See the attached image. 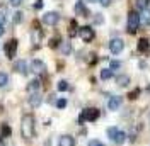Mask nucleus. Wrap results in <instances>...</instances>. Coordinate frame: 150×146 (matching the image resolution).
Wrapping results in <instances>:
<instances>
[{
  "label": "nucleus",
  "instance_id": "1",
  "mask_svg": "<svg viewBox=\"0 0 150 146\" xmlns=\"http://www.w3.org/2000/svg\"><path fill=\"white\" fill-rule=\"evenodd\" d=\"M21 133H22V138L26 139H31L34 138V116L33 114H24L22 116V121H21Z\"/></svg>",
  "mask_w": 150,
  "mask_h": 146
},
{
  "label": "nucleus",
  "instance_id": "2",
  "mask_svg": "<svg viewBox=\"0 0 150 146\" xmlns=\"http://www.w3.org/2000/svg\"><path fill=\"white\" fill-rule=\"evenodd\" d=\"M101 116V112L99 109H96V107H89V109H84L80 112V116L77 119V122L79 124H84V122H94V121H97Z\"/></svg>",
  "mask_w": 150,
  "mask_h": 146
},
{
  "label": "nucleus",
  "instance_id": "3",
  "mask_svg": "<svg viewBox=\"0 0 150 146\" xmlns=\"http://www.w3.org/2000/svg\"><path fill=\"white\" fill-rule=\"evenodd\" d=\"M138 26H140V15L137 10H131L128 14V20H126V27H128V32L130 34H135L138 31Z\"/></svg>",
  "mask_w": 150,
  "mask_h": 146
},
{
  "label": "nucleus",
  "instance_id": "4",
  "mask_svg": "<svg viewBox=\"0 0 150 146\" xmlns=\"http://www.w3.org/2000/svg\"><path fill=\"white\" fill-rule=\"evenodd\" d=\"M79 36L84 43H91L94 36H96V32H94V29L91 26H84V27H79Z\"/></svg>",
  "mask_w": 150,
  "mask_h": 146
},
{
  "label": "nucleus",
  "instance_id": "5",
  "mask_svg": "<svg viewBox=\"0 0 150 146\" xmlns=\"http://www.w3.org/2000/svg\"><path fill=\"white\" fill-rule=\"evenodd\" d=\"M17 39H9L7 43H5V56L9 58V60H14L16 55H17Z\"/></svg>",
  "mask_w": 150,
  "mask_h": 146
},
{
  "label": "nucleus",
  "instance_id": "6",
  "mask_svg": "<svg viewBox=\"0 0 150 146\" xmlns=\"http://www.w3.org/2000/svg\"><path fill=\"white\" fill-rule=\"evenodd\" d=\"M109 49H111L112 55H120L123 49H125V41L120 39V37H114L109 41Z\"/></svg>",
  "mask_w": 150,
  "mask_h": 146
},
{
  "label": "nucleus",
  "instance_id": "7",
  "mask_svg": "<svg viewBox=\"0 0 150 146\" xmlns=\"http://www.w3.org/2000/svg\"><path fill=\"white\" fill-rule=\"evenodd\" d=\"M58 20H60V14H58V12H46V14L43 15V22H45L46 26H56Z\"/></svg>",
  "mask_w": 150,
  "mask_h": 146
},
{
  "label": "nucleus",
  "instance_id": "8",
  "mask_svg": "<svg viewBox=\"0 0 150 146\" xmlns=\"http://www.w3.org/2000/svg\"><path fill=\"white\" fill-rule=\"evenodd\" d=\"M121 104H123L121 95H112V97H109V100H108V109L109 110H118L120 107H121Z\"/></svg>",
  "mask_w": 150,
  "mask_h": 146
},
{
  "label": "nucleus",
  "instance_id": "9",
  "mask_svg": "<svg viewBox=\"0 0 150 146\" xmlns=\"http://www.w3.org/2000/svg\"><path fill=\"white\" fill-rule=\"evenodd\" d=\"M28 102H29V105H31L33 109H38V107L43 104V97H41L39 92H36V93H31V95L28 97Z\"/></svg>",
  "mask_w": 150,
  "mask_h": 146
},
{
  "label": "nucleus",
  "instance_id": "10",
  "mask_svg": "<svg viewBox=\"0 0 150 146\" xmlns=\"http://www.w3.org/2000/svg\"><path fill=\"white\" fill-rule=\"evenodd\" d=\"M45 70H46V65L43 63L41 60H33L31 61V72L41 75V73H45Z\"/></svg>",
  "mask_w": 150,
  "mask_h": 146
},
{
  "label": "nucleus",
  "instance_id": "11",
  "mask_svg": "<svg viewBox=\"0 0 150 146\" xmlns=\"http://www.w3.org/2000/svg\"><path fill=\"white\" fill-rule=\"evenodd\" d=\"M14 70L21 75H28L29 68H28V63H26V60H17V61H14Z\"/></svg>",
  "mask_w": 150,
  "mask_h": 146
},
{
  "label": "nucleus",
  "instance_id": "12",
  "mask_svg": "<svg viewBox=\"0 0 150 146\" xmlns=\"http://www.w3.org/2000/svg\"><path fill=\"white\" fill-rule=\"evenodd\" d=\"M58 146H75V138L70 134H63L58 139Z\"/></svg>",
  "mask_w": 150,
  "mask_h": 146
},
{
  "label": "nucleus",
  "instance_id": "13",
  "mask_svg": "<svg viewBox=\"0 0 150 146\" xmlns=\"http://www.w3.org/2000/svg\"><path fill=\"white\" fill-rule=\"evenodd\" d=\"M39 88H41V82H39V78L31 80V82L28 83V87H26V90L29 92V95H31V93H36V92H39Z\"/></svg>",
  "mask_w": 150,
  "mask_h": 146
},
{
  "label": "nucleus",
  "instance_id": "14",
  "mask_svg": "<svg viewBox=\"0 0 150 146\" xmlns=\"http://www.w3.org/2000/svg\"><path fill=\"white\" fill-rule=\"evenodd\" d=\"M75 14L80 15V17H89V10L84 5V2H77L75 4Z\"/></svg>",
  "mask_w": 150,
  "mask_h": 146
},
{
  "label": "nucleus",
  "instance_id": "15",
  "mask_svg": "<svg viewBox=\"0 0 150 146\" xmlns=\"http://www.w3.org/2000/svg\"><path fill=\"white\" fill-rule=\"evenodd\" d=\"M137 48H138V51L145 53V51H149V49H150V41L147 39V37H140V39H138V44H137Z\"/></svg>",
  "mask_w": 150,
  "mask_h": 146
},
{
  "label": "nucleus",
  "instance_id": "16",
  "mask_svg": "<svg viewBox=\"0 0 150 146\" xmlns=\"http://www.w3.org/2000/svg\"><path fill=\"white\" fill-rule=\"evenodd\" d=\"M116 83H118V87H126L130 83V77L128 75H118L116 77Z\"/></svg>",
  "mask_w": 150,
  "mask_h": 146
},
{
  "label": "nucleus",
  "instance_id": "17",
  "mask_svg": "<svg viewBox=\"0 0 150 146\" xmlns=\"http://www.w3.org/2000/svg\"><path fill=\"white\" fill-rule=\"evenodd\" d=\"M126 133H125V131H118V133H116V136H114V139H112V141H114V143H116V145H123V143H125V141H126Z\"/></svg>",
  "mask_w": 150,
  "mask_h": 146
},
{
  "label": "nucleus",
  "instance_id": "18",
  "mask_svg": "<svg viewBox=\"0 0 150 146\" xmlns=\"http://www.w3.org/2000/svg\"><path fill=\"white\" fill-rule=\"evenodd\" d=\"M12 134V128H10L9 124H2V128H0V138H9Z\"/></svg>",
  "mask_w": 150,
  "mask_h": 146
},
{
  "label": "nucleus",
  "instance_id": "19",
  "mask_svg": "<svg viewBox=\"0 0 150 146\" xmlns=\"http://www.w3.org/2000/svg\"><path fill=\"white\" fill-rule=\"evenodd\" d=\"M112 78V70L111 68H103L101 70V80H111Z\"/></svg>",
  "mask_w": 150,
  "mask_h": 146
},
{
  "label": "nucleus",
  "instance_id": "20",
  "mask_svg": "<svg viewBox=\"0 0 150 146\" xmlns=\"http://www.w3.org/2000/svg\"><path fill=\"white\" fill-rule=\"evenodd\" d=\"M77 34H79V27H77V22H75V20H72V22H70V29H68V36H70V37H75Z\"/></svg>",
  "mask_w": 150,
  "mask_h": 146
},
{
  "label": "nucleus",
  "instance_id": "21",
  "mask_svg": "<svg viewBox=\"0 0 150 146\" xmlns=\"http://www.w3.org/2000/svg\"><path fill=\"white\" fill-rule=\"evenodd\" d=\"M56 88H58V92H67L68 88H70V85H68L67 80H60L58 85H56Z\"/></svg>",
  "mask_w": 150,
  "mask_h": 146
},
{
  "label": "nucleus",
  "instance_id": "22",
  "mask_svg": "<svg viewBox=\"0 0 150 146\" xmlns=\"http://www.w3.org/2000/svg\"><path fill=\"white\" fill-rule=\"evenodd\" d=\"M31 39H33V43H34V44H38V43H39V39H41V32H39L38 29H34V31L31 32Z\"/></svg>",
  "mask_w": 150,
  "mask_h": 146
},
{
  "label": "nucleus",
  "instance_id": "23",
  "mask_svg": "<svg viewBox=\"0 0 150 146\" xmlns=\"http://www.w3.org/2000/svg\"><path fill=\"white\" fill-rule=\"evenodd\" d=\"M62 53L65 56H68L72 53V44H70V43H63V44H62Z\"/></svg>",
  "mask_w": 150,
  "mask_h": 146
},
{
  "label": "nucleus",
  "instance_id": "24",
  "mask_svg": "<svg viewBox=\"0 0 150 146\" xmlns=\"http://www.w3.org/2000/svg\"><path fill=\"white\" fill-rule=\"evenodd\" d=\"M118 131H120V129H118V128H114V126H112V128H108V131H106V133H108V138H109V139L112 141Z\"/></svg>",
  "mask_w": 150,
  "mask_h": 146
},
{
  "label": "nucleus",
  "instance_id": "25",
  "mask_svg": "<svg viewBox=\"0 0 150 146\" xmlns=\"http://www.w3.org/2000/svg\"><path fill=\"white\" fill-rule=\"evenodd\" d=\"M138 95H140V88H133V90L128 93V99H130V100H135V99H138Z\"/></svg>",
  "mask_w": 150,
  "mask_h": 146
},
{
  "label": "nucleus",
  "instance_id": "26",
  "mask_svg": "<svg viewBox=\"0 0 150 146\" xmlns=\"http://www.w3.org/2000/svg\"><path fill=\"white\" fill-rule=\"evenodd\" d=\"M9 83V75L7 73H0V87H5Z\"/></svg>",
  "mask_w": 150,
  "mask_h": 146
},
{
  "label": "nucleus",
  "instance_id": "27",
  "mask_svg": "<svg viewBox=\"0 0 150 146\" xmlns=\"http://www.w3.org/2000/svg\"><path fill=\"white\" fill-rule=\"evenodd\" d=\"M149 2L150 0H137V5H138V9L145 10V9H149Z\"/></svg>",
  "mask_w": 150,
  "mask_h": 146
},
{
  "label": "nucleus",
  "instance_id": "28",
  "mask_svg": "<svg viewBox=\"0 0 150 146\" xmlns=\"http://www.w3.org/2000/svg\"><path fill=\"white\" fill-rule=\"evenodd\" d=\"M22 15H24L22 12H16V14H14V17H12L14 24H21V22H22Z\"/></svg>",
  "mask_w": 150,
  "mask_h": 146
},
{
  "label": "nucleus",
  "instance_id": "29",
  "mask_svg": "<svg viewBox=\"0 0 150 146\" xmlns=\"http://www.w3.org/2000/svg\"><path fill=\"white\" fill-rule=\"evenodd\" d=\"M58 46H60V36L50 39V48H58Z\"/></svg>",
  "mask_w": 150,
  "mask_h": 146
},
{
  "label": "nucleus",
  "instance_id": "30",
  "mask_svg": "<svg viewBox=\"0 0 150 146\" xmlns=\"http://www.w3.org/2000/svg\"><path fill=\"white\" fill-rule=\"evenodd\" d=\"M67 104H68L67 99H58V100H56V107H58V109H65Z\"/></svg>",
  "mask_w": 150,
  "mask_h": 146
},
{
  "label": "nucleus",
  "instance_id": "31",
  "mask_svg": "<svg viewBox=\"0 0 150 146\" xmlns=\"http://www.w3.org/2000/svg\"><path fill=\"white\" fill-rule=\"evenodd\" d=\"M103 22H104L103 14H94V24H103Z\"/></svg>",
  "mask_w": 150,
  "mask_h": 146
},
{
  "label": "nucleus",
  "instance_id": "32",
  "mask_svg": "<svg viewBox=\"0 0 150 146\" xmlns=\"http://www.w3.org/2000/svg\"><path fill=\"white\" fill-rule=\"evenodd\" d=\"M142 17H143V20H145V22L150 26V10H149V9L143 10V15H142ZM142 17H140V19H142Z\"/></svg>",
  "mask_w": 150,
  "mask_h": 146
},
{
  "label": "nucleus",
  "instance_id": "33",
  "mask_svg": "<svg viewBox=\"0 0 150 146\" xmlns=\"http://www.w3.org/2000/svg\"><path fill=\"white\" fill-rule=\"evenodd\" d=\"M109 68H111V70H118V68H121V61H116V60L111 61V63H109Z\"/></svg>",
  "mask_w": 150,
  "mask_h": 146
},
{
  "label": "nucleus",
  "instance_id": "34",
  "mask_svg": "<svg viewBox=\"0 0 150 146\" xmlns=\"http://www.w3.org/2000/svg\"><path fill=\"white\" fill-rule=\"evenodd\" d=\"M87 146H104V143L103 141H99V139H91Z\"/></svg>",
  "mask_w": 150,
  "mask_h": 146
},
{
  "label": "nucleus",
  "instance_id": "35",
  "mask_svg": "<svg viewBox=\"0 0 150 146\" xmlns=\"http://www.w3.org/2000/svg\"><path fill=\"white\" fill-rule=\"evenodd\" d=\"M24 0H9L10 7H21V4H22Z\"/></svg>",
  "mask_w": 150,
  "mask_h": 146
},
{
  "label": "nucleus",
  "instance_id": "36",
  "mask_svg": "<svg viewBox=\"0 0 150 146\" xmlns=\"http://www.w3.org/2000/svg\"><path fill=\"white\" fill-rule=\"evenodd\" d=\"M43 5H45V2H43V0H36V2H34V9H36V10H41V9H43Z\"/></svg>",
  "mask_w": 150,
  "mask_h": 146
},
{
  "label": "nucleus",
  "instance_id": "37",
  "mask_svg": "<svg viewBox=\"0 0 150 146\" xmlns=\"http://www.w3.org/2000/svg\"><path fill=\"white\" fill-rule=\"evenodd\" d=\"M99 4H101L103 7H109V5H111V0H99Z\"/></svg>",
  "mask_w": 150,
  "mask_h": 146
},
{
  "label": "nucleus",
  "instance_id": "38",
  "mask_svg": "<svg viewBox=\"0 0 150 146\" xmlns=\"http://www.w3.org/2000/svg\"><path fill=\"white\" fill-rule=\"evenodd\" d=\"M4 32H5V29H4V24H0V37L4 36Z\"/></svg>",
  "mask_w": 150,
  "mask_h": 146
},
{
  "label": "nucleus",
  "instance_id": "39",
  "mask_svg": "<svg viewBox=\"0 0 150 146\" xmlns=\"http://www.w3.org/2000/svg\"><path fill=\"white\" fill-rule=\"evenodd\" d=\"M0 146H5V139L4 138H0Z\"/></svg>",
  "mask_w": 150,
  "mask_h": 146
},
{
  "label": "nucleus",
  "instance_id": "40",
  "mask_svg": "<svg viewBox=\"0 0 150 146\" xmlns=\"http://www.w3.org/2000/svg\"><path fill=\"white\" fill-rule=\"evenodd\" d=\"M87 2H92V0H87Z\"/></svg>",
  "mask_w": 150,
  "mask_h": 146
}]
</instances>
